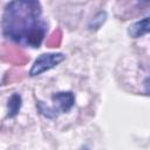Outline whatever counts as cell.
<instances>
[{"label": "cell", "mask_w": 150, "mask_h": 150, "mask_svg": "<svg viewBox=\"0 0 150 150\" xmlns=\"http://www.w3.org/2000/svg\"><path fill=\"white\" fill-rule=\"evenodd\" d=\"M64 57L66 56L62 53L42 54L34 61V63H33V66L29 70V75L30 76H38V75L54 68L55 66L60 64L64 60Z\"/></svg>", "instance_id": "obj_3"}, {"label": "cell", "mask_w": 150, "mask_h": 150, "mask_svg": "<svg viewBox=\"0 0 150 150\" xmlns=\"http://www.w3.org/2000/svg\"><path fill=\"white\" fill-rule=\"evenodd\" d=\"M52 107L45 104L43 102L38 103L39 111L48 118H53L60 112H68L75 103V96L71 91H59L52 95Z\"/></svg>", "instance_id": "obj_2"}, {"label": "cell", "mask_w": 150, "mask_h": 150, "mask_svg": "<svg viewBox=\"0 0 150 150\" xmlns=\"http://www.w3.org/2000/svg\"><path fill=\"white\" fill-rule=\"evenodd\" d=\"M1 27L6 38L30 48L40 47L47 32L41 5L34 0H18L7 4Z\"/></svg>", "instance_id": "obj_1"}, {"label": "cell", "mask_w": 150, "mask_h": 150, "mask_svg": "<svg viewBox=\"0 0 150 150\" xmlns=\"http://www.w3.org/2000/svg\"><path fill=\"white\" fill-rule=\"evenodd\" d=\"M21 96L19 94H13L7 102V117H14L18 115L20 108H21Z\"/></svg>", "instance_id": "obj_5"}, {"label": "cell", "mask_w": 150, "mask_h": 150, "mask_svg": "<svg viewBox=\"0 0 150 150\" xmlns=\"http://www.w3.org/2000/svg\"><path fill=\"white\" fill-rule=\"evenodd\" d=\"M149 29H150L149 18H144V19L136 21L132 25H130L128 28V33L131 38H139V36L149 33Z\"/></svg>", "instance_id": "obj_4"}, {"label": "cell", "mask_w": 150, "mask_h": 150, "mask_svg": "<svg viewBox=\"0 0 150 150\" xmlns=\"http://www.w3.org/2000/svg\"><path fill=\"white\" fill-rule=\"evenodd\" d=\"M105 16H107V14H105L104 12H100V13H97V14L93 18V20L90 21V23H89V28H90V29H97V28L105 21Z\"/></svg>", "instance_id": "obj_6"}]
</instances>
